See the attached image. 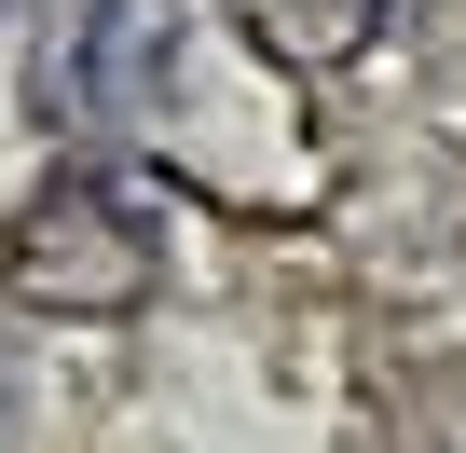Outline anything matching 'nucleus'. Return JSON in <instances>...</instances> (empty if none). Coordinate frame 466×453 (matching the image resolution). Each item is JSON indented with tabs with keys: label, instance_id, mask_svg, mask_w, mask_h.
I'll list each match as a JSON object with an SVG mask.
<instances>
[{
	"label": "nucleus",
	"instance_id": "obj_1",
	"mask_svg": "<svg viewBox=\"0 0 466 453\" xmlns=\"http://www.w3.org/2000/svg\"><path fill=\"white\" fill-rule=\"evenodd\" d=\"M151 275H165V248H151V220L124 206L110 165H69V179H42L15 206V303H42V316H124Z\"/></svg>",
	"mask_w": 466,
	"mask_h": 453
},
{
	"label": "nucleus",
	"instance_id": "obj_2",
	"mask_svg": "<svg viewBox=\"0 0 466 453\" xmlns=\"http://www.w3.org/2000/svg\"><path fill=\"white\" fill-rule=\"evenodd\" d=\"M233 15H248V42L289 56V69H329V56L370 42V0H233Z\"/></svg>",
	"mask_w": 466,
	"mask_h": 453
}]
</instances>
